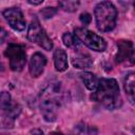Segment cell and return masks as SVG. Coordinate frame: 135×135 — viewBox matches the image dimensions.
<instances>
[{
	"label": "cell",
	"instance_id": "6da1fadb",
	"mask_svg": "<svg viewBox=\"0 0 135 135\" xmlns=\"http://www.w3.org/2000/svg\"><path fill=\"white\" fill-rule=\"evenodd\" d=\"M91 98L108 110H115L122 103L118 83L113 78L99 79L97 89L94 91Z\"/></svg>",
	"mask_w": 135,
	"mask_h": 135
},
{
	"label": "cell",
	"instance_id": "8fae6325",
	"mask_svg": "<svg viewBox=\"0 0 135 135\" xmlns=\"http://www.w3.org/2000/svg\"><path fill=\"white\" fill-rule=\"evenodd\" d=\"M75 51H76V55H74L73 58H72V63H73L74 68L80 69V70L91 68L92 64H93L92 57L88 53L83 52L80 47L76 49Z\"/></svg>",
	"mask_w": 135,
	"mask_h": 135
},
{
	"label": "cell",
	"instance_id": "603a6c76",
	"mask_svg": "<svg viewBox=\"0 0 135 135\" xmlns=\"http://www.w3.org/2000/svg\"><path fill=\"white\" fill-rule=\"evenodd\" d=\"M134 8H135V2H134Z\"/></svg>",
	"mask_w": 135,
	"mask_h": 135
},
{
	"label": "cell",
	"instance_id": "4fadbf2b",
	"mask_svg": "<svg viewBox=\"0 0 135 135\" xmlns=\"http://www.w3.org/2000/svg\"><path fill=\"white\" fill-rule=\"evenodd\" d=\"M54 64L58 72H64L68 69V55L64 50L57 49L54 52Z\"/></svg>",
	"mask_w": 135,
	"mask_h": 135
},
{
	"label": "cell",
	"instance_id": "d6986e66",
	"mask_svg": "<svg viewBox=\"0 0 135 135\" xmlns=\"http://www.w3.org/2000/svg\"><path fill=\"white\" fill-rule=\"evenodd\" d=\"M79 19H80V21H81L82 24L88 25V24H90V22H91V20H92V17H91V15H90L89 13H82V14L80 15Z\"/></svg>",
	"mask_w": 135,
	"mask_h": 135
},
{
	"label": "cell",
	"instance_id": "52a82bcc",
	"mask_svg": "<svg viewBox=\"0 0 135 135\" xmlns=\"http://www.w3.org/2000/svg\"><path fill=\"white\" fill-rule=\"evenodd\" d=\"M4 55L9 60V68L12 71L20 72L23 70L26 63V53L23 45L9 43L4 51Z\"/></svg>",
	"mask_w": 135,
	"mask_h": 135
},
{
	"label": "cell",
	"instance_id": "7c38bea8",
	"mask_svg": "<svg viewBox=\"0 0 135 135\" xmlns=\"http://www.w3.org/2000/svg\"><path fill=\"white\" fill-rule=\"evenodd\" d=\"M123 90L130 103L135 105V72H130L124 76Z\"/></svg>",
	"mask_w": 135,
	"mask_h": 135
},
{
	"label": "cell",
	"instance_id": "e0dca14e",
	"mask_svg": "<svg viewBox=\"0 0 135 135\" xmlns=\"http://www.w3.org/2000/svg\"><path fill=\"white\" fill-rule=\"evenodd\" d=\"M79 5L78 1H60L59 6L65 12H75Z\"/></svg>",
	"mask_w": 135,
	"mask_h": 135
},
{
	"label": "cell",
	"instance_id": "9c48e42d",
	"mask_svg": "<svg viewBox=\"0 0 135 135\" xmlns=\"http://www.w3.org/2000/svg\"><path fill=\"white\" fill-rule=\"evenodd\" d=\"M2 15L13 30H15L17 32H22L25 30L26 23H25L24 16H23L22 12L20 11V8H18V7L6 8L2 12Z\"/></svg>",
	"mask_w": 135,
	"mask_h": 135
},
{
	"label": "cell",
	"instance_id": "7a4b0ae2",
	"mask_svg": "<svg viewBox=\"0 0 135 135\" xmlns=\"http://www.w3.org/2000/svg\"><path fill=\"white\" fill-rule=\"evenodd\" d=\"M60 83L58 81H52L41 92L40 109L44 119L49 122L56 120L57 111L60 105Z\"/></svg>",
	"mask_w": 135,
	"mask_h": 135
},
{
	"label": "cell",
	"instance_id": "7402d4cb",
	"mask_svg": "<svg viewBox=\"0 0 135 135\" xmlns=\"http://www.w3.org/2000/svg\"><path fill=\"white\" fill-rule=\"evenodd\" d=\"M5 36H6V33H5L4 28H2V30H1V42H3V41H4Z\"/></svg>",
	"mask_w": 135,
	"mask_h": 135
},
{
	"label": "cell",
	"instance_id": "2e32d148",
	"mask_svg": "<svg viewBox=\"0 0 135 135\" xmlns=\"http://www.w3.org/2000/svg\"><path fill=\"white\" fill-rule=\"evenodd\" d=\"M96 129L90 126H86L84 123L78 124L75 127L73 135H96Z\"/></svg>",
	"mask_w": 135,
	"mask_h": 135
},
{
	"label": "cell",
	"instance_id": "9a60e30c",
	"mask_svg": "<svg viewBox=\"0 0 135 135\" xmlns=\"http://www.w3.org/2000/svg\"><path fill=\"white\" fill-rule=\"evenodd\" d=\"M62 41L65 46L72 47L74 50L79 49V45L81 43L80 40L77 38V36L75 34H71V33H64L62 36Z\"/></svg>",
	"mask_w": 135,
	"mask_h": 135
},
{
	"label": "cell",
	"instance_id": "ba28073f",
	"mask_svg": "<svg viewBox=\"0 0 135 135\" xmlns=\"http://www.w3.org/2000/svg\"><path fill=\"white\" fill-rule=\"evenodd\" d=\"M115 60L119 64L131 65L135 63V49L132 41L124 39L117 41V54Z\"/></svg>",
	"mask_w": 135,
	"mask_h": 135
},
{
	"label": "cell",
	"instance_id": "8992f818",
	"mask_svg": "<svg viewBox=\"0 0 135 135\" xmlns=\"http://www.w3.org/2000/svg\"><path fill=\"white\" fill-rule=\"evenodd\" d=\"M75 35L80 40L81 43L86 45L89 49L96 51V52H103L107 49V42L105 40L95 34L92 31H89L84 27H77L75 28Z\"/></svg>",
	"mask_w": 135,
	"mask_h": 135
},
{
	"label": "cell",
	"instance_id": "277c9868",
	"mask_svg": "<svg viewBox=\"0 0 135 135\" xmlns=\"http://www.w3.org/2000/svg\"><path fill=\"white\" fill-rule=\"evenodd\" d=\"M1 104V116H2V126L4 128H13L15 119L19 116L21 108L17 103L12 102L9 93L2 92L0 98Z\"/></svg>",
	"mask_w": 135,
	"mask_h": 135
},
{
	"label": "cell",
	"instance_id": "5b68a950",
	"mask_svg": "<svg viewBox=\"0 0 135 135\" xmlns=\"http://www.w3.org/2000/svg\"><path fill=\"white\" fill-rule=\"evenodd\" d=\"M27 38L30 41L38 44L45 51H51L53 49V42L46 35L45 31L41 27L39 20L34 17L28 25L27 30Z\"/></svg>",
	"mask_w": 135,
	"mask_h": 135
},
{
	"label": "cell",
	"instance_id": "5bb4252c",
	"mask_svg": "<svg viewBox=\"0 0 135 135\" xmlns=\"http://www.w3.org/2000/svg\"><path fill=\"white\" fill-rule=\"evenodd\" d=\"M80 78H81V80L83 81V83H84V85L86 86V89H89L90 91H95V90L97 89L99 79H98L93 73L83 72V73L80 74Z\"/></svg>",
	"mask_w": 135,
	"mask_h": 135
},
{
	"label": "cell",
	"instance_id": "3957f363",
	"mask_svg": "<svg viewBox=\"0 0 135 135\" xmlns=\"http://www.w3.org/2000/svg\"><path fill=\"white\" fill-rule=\"evenodd\" d=\"M97 28L100 32H111L117 20V9L110 1H101L97 3L94 9Z\"/></svg>",
	"mask_w": 135,
	"mask_h": 135
},
{
	"label": "cell",
	"instance_id": "ac0fdd59",
	"mask_svg": "<svg viewBox=\"0 0 135 135\" xmlns=\"http://www.w3.org/2000/svg\"><path fill=\"white\" fill-rule=\"evenodd\" d=\"M40 13L45 19H49V18H52L57 13V9L55 7H44L40 11Z\"/></svg>",
	"mask_w": 135,
	"mask_h": 135
},
{
	"label": "cell",
	"instance_id": "ffe728a7",
	"mask_svg": "<svg viewBox=\"0 0 135 135\" xmlns=\"http://www.w3.org/2000/svg\"><path fill=\"white\" fill-rule=\"evenodd\" d=\"M31 134H32V135H43V132L40 131L39 129H35V130H33V131L31 132Z\"/></svg>",
	"mask_w": 135,
	"mask_h": 135
},
{
	"label": "cell",
	"instance_id": "30bf717a",
	"mask_svg": "<svg viewBox=\"0 0 135 135\" xmlns=\"http://www.w3.org/2000/svg\"><path fill=\"white\" fill-rule=\"evenodd\" d=\"M46 64V57L41 54V53H35L28 63V70H30V74L33 77H39Z\"/></svg>",
	"mask_w": 135,
	"mask_h": 135
},
{
	"label": "cell",
	"instance_id": "44dd1931",
	"mask_svg": "<svg viewBox=\"0 0 135 135\" xmlns=\"http://www.w3.org/2000/svg\"><path fill=\"white\" fill-rule=\"evenodd\" d=\"M27 2L30 4H33V5H39L43 2V0H39V1H34V0H27Z\"/></svg>",
	"mask_w": 135,
	"mask_h": 135
}]
</instances>
